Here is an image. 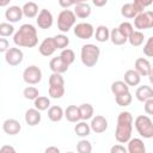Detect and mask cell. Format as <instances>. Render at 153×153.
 <instances>
[{"mask_svg":"<svg viewBox=\"0 0 153 153\" xmlns=\"http://www.w3.org/2000/svg\"><path fill=\"white\" fill-rule=\"evenodd\" d=\"M0 153H16V148L8 145H4L0 147Z\"/></svg>","mask_w":153,"mask_h":153,"instance_id":"cell-45","label":"cell"},{"mask_svg":"<svg viewBox=\"0 0 153 153\" xmlns=\"http://www.w3.org/2000/svg\"><path fill=\"white\" fill-rule=\"evenodd\" d=\"M91 129L96 134H102L108 129V120L102 115H96L91 118Z\"/></svg>","mask_w":153,"mask_h":153,"instance_id":"cell-13","label":"cell"},{"mask_svg":"<svg viewBox=\"0 0 153 153\" xmlns=\"http://www.w3.org/2000/svg\"><path fill=\"white\" fill-rule=\"evenodd\" d=\"M124 81L128 84V86H137L141 81V75L139 74V72L134 68V69H128L124 73Z\"/></svg>","mask_w":153,"mask_h":153,"instance_id":"cell-22","label":"cell"},{"mask_svg":"<svg viewBox=\"0 0 153 153\" xmlns=\"http://www.w3.org/2000/svg\"><path fill=\"white\" fill-rule=\"evenodd\" d=\"M65 117L67 118L68 122L72 123H76L81 120V115H80V109L76 105H68L65 110Z\"/></svg>","mask_w":153,"mask_h":153,"instance_id":"cell-20","label":"cell"},{"mask_svg":"<svg viewBox=\"0 0 153 153\" xmlns=\"http://www.w3.org/2000/svg\"><path fill=\"white\" fill-rule=\"evenodd\" d=\"M49 68L51 69L53 73H65L68 71L69 68V65L59 55V56H55L50 60L49 62Z\"/></svg>","mask_w":153,"mask_h":153,"instance_id":"cell-14","label":"cell"},{"mask_svg":"<svg viewBox=\"0 0 153 153\" xmlns=\"http://www.w3.org/2000/svg\"><path fill=\"white\" fill-rule=\"evenodd\" d=\"M65 117V110L59 105H53L48 109V118L51 122H60Z\"/></svg>","mask_w":153,"mask_h":153,"instance_id":"cell-24","label":"cell"},{"mask_svg":"<svg viewBox=\"0 0 153 153\" xmlns=\"http://www.w3.org/2000/svg\"><path fill=\"white\" fill-rule=\"evenodd\" d=\"M127 91H129V86L124 80L123 81L122 80H116L111 84V92H112L114 96H117V94L127 92Z\"/></svg>","mask_w":153,"mask_h":153,"instance_id":"cell-33","label":"cell"},{"mask_svg":"<svg viewBox=\"0 0 153 153\" xmlns=\"http://www.w3.org/2000/svg\"><path fill=\"white\" fill-rule=\"evenodd\" d=\"M76 22V16L74 11L71 10H62L57 16V29L61 32H68L72 27H74Z\"/></svg>","mask_w":153,"mask_h":153,"instance_id":"cell-6","label":"cell"},{"mask_svg":"<svg viewBox=\"0 0 153 153\" xmlns=\"http://www.w3.org/2000/svg\"><path fill=\"white\" fill-rule=\"evenodd\" d=\"M94 37H96V41L100 42V43H104L106 41L110 39V30L108 26L105 25H99L96 31H94Z\"/></svg>","mask_w":153,"mask_h":153,"instance_id":"cell-27","label":"cell"},{"mask_svg":"<svg viewBox=\"0 0 153 153\" xmlns=\"http://www.w3.org/2000/svg\"><path fill=\"white\" fill-rule=\"evenodd\" d=\"M131 100H133V96H131V93H130L129 91L115 96V102H116V104H117L118 106H123V108H126V106L130 105Z\"/></svg>","mask_w":153,"mask_h":153,"instance_id":"cell-31","label":"cell"},{"mask_svg":"<svg viewBox=\"0 0 153 153\" xmlns=\"http://www.w3.org/2000/svg\"><path fill=\"white\" fill-rule=\"evenodd\" d=\"M74 1V5L76 4H81V2H87V0H73Z\"/></svg>","mask_w":153,"mask_h":153,"instance_id":"cell-52","label":"cell"},{"mask_svg":"<svg viewBox=\"0 0 153 153\" xmlns=\"http://www.w3.org/2000/svg\"><path fill=\"white\" fill-rule=\"evenodd\" d=\"M118 30L128 38V37L131 35V32L134 31V27H133V25H131L129 22H123V23H121V24L118 25Z\"/></svg>","mask_w":153,"mask_h":153,"instance_id":"cell-40","label":"cell"},{"mask_svg":"<svg viewBox=\"0 0 153 153\" xmlns=\"http://www.w3.org/2000/svg\"><path fill=\"white\" fill-rule=\"evenodd\" d=\"M148 79H149V81H151V84L153 86V67H152V69H151V72L148 74Z\"/></svg>","mask_w":153,"mask_h":153,"instance_id":"cell-51","label":"cell"},{"mask_svg":"<svg viewBox=\"0 0 153 153\" xmlns=\"http://www.w3.org/2000/svg\"><path fill=\"white\" fill-rule=\"evenodd\" d=\"M74 35L80 39H90L94 35V27L90 23H78L74 25Z\"/></svg>","mask_w":153,"mask_h":153,"instance_id":"cell-9","label":"cell"},{"mask_svg":"<svg viewBox=\"0 0 153 153\" xmlns=\"http://www.w3.org/2000/svg\"><path fill=\"white\" fill-rule=\"evenodd\" d=\"M91 126L88 123H86V121H80V122H76L75 127H74V133L80 136V137H86L90 135L91 133Z\"/></svg>","mask_w":153,"mask_h":153,"instance_id":"cell-26","label":"cell"},{"mask_svg":"<svg viewBox=\"0 0 153 153\" xmlns=\"http://www.w3.org/2000/svg\"><path fill=\"white\" fill-rule=\"evenodd\" d=\"M23 13L26 18H35L38 16V5L33 1H27L23 5Z\"/></svg>","mask_w":153,"mask_h":153,"instance_id":"cell-25","label":"cell"},{"mask_svg":"<svg viewBox=\"0 0 153 153\" xmlns=\"http://www.w3.org/2000/svg\"><path fill=\"white\" fill-rule=\"evenodd\" d=\"M8 49H10V43H8V41H7L5 37H1V38H0V51H1V53H6Z\"/></svg>","mask_w":153,"mask_h":153,"instance_id":"cell-44","label":"cell"},{"mask_svg":"<svg viewBox=\"0 0 153 153\" xmlns=\"http://www.w3.org/2000/svg\"><path fill=\"white\" fill-rule=\"evenodd\" d=\"M110 41L115 45H123L128 41V38L118 30V27H115L110 31Z\"/></svg>","mask_w":153,"mask_h":153,"instance_id":"cell-28","label":"cell"},{"mask_svg":"<svg viewBox=\"0 0 153 153\" xmlns=\"http://www.w3.org/2000/svg\"><path fill=\"white\" fill-rule=\"evenodd\" d=\"M13 42L17 47L33 48L38 43L37 29L32 24H23L13 35Z\"/></svg>","mask_w":153,"mask_h":153,"instance_id":"cell-1","label":"cell"},{"mask_svg":"<svg viewBox=\"0 0 153 153\" xmlns=\"http://www.w3.org/2000/svg\"><path fill=\"white\" fill-rule=\"evenodd\" d=\"M127 143H128L127 149H128L129 153H145V152H146L145 143H143V141H142L141 139H139V137H134V139L130 137V140H129Z\"/></svg>","mask_w":153,"mask_h":153,"instance_id":"cell-21","label":"cell"},{"mask_svg":"<svg viewBox=\"0 0 153 153\" xmlns=\"http://www.w3.org/2000/svg\"><path fill=\"white\" fill-rule=\"evenodd\" d=\"M143 54L147 56V57H153V36H151L145 45H143Z\"/></svg>","mask_w":153,"mask_h":153,"instance_id":"cell-41","label":"cell"},{"mask_svg":"<svg viewBox=\"0 0 153 153\" xmlns=\"http://www.w3.org/2000/svg\"><path fill=\"white\" fill-rule=\"evenodd\" d=\"M127 152H128V149L124 146H122V143H120V142L110 148V153H127Z\"/></svg>","mask_w":153,"mask_h":153,"instance_id":"cell-42","label":"cell"},{"mask_svg":"<svg viewBox=\"0 0 153 153\" xmlns=\"http://www.w3.org/2000/svg\"><path fill=\"white\" fill-rule=\"evenodd\" d=\"M14 35V26L11 23H1L0 24V36L1 37H8Z\"/></svg>","mask_w":153,"mask_h":153,"instance_id":"cell-38","label":"cell"},{"mask_svg":"<svg viewBox=\"0 0 153 153\" xmlns=\"http://www.w3.org/2000/svg\"><path fill=\"white\" fill-rule=\"evenodd\" d=\"M135 29L142 31L153 27V11H143L134 18Z\"/></svg>","mask_w":153,"mask_h":153,"instance_id":"cell-7","label":"cell"},{"mask_svg":"<svg viewBox=\"0 0 153 153\" xmlns=\"http://www.w3.org/2000/svg\"><path fill=\"white\" fill-rule=\"evenodd\" d=\"M134 67L135 69L139 72V74L141 76H148L151 69H152V65L151 62L145 59V57H139L135 60V63H134Z\"/></svg>","mask_w":153,"mask_h":153,"instance_id":"cell-18","label":"cell"},{"mask_svg":"<svg viewBox=\"0 0 153 153\" xmlns=\"http://www.w3.org/2000/svg\"><path fill=\"white\" fill-rule=\"evenodd\" d=\"M143 110L147 115H153V98H149L148 100L145 102Z\"/></svg>","mask_w":153,"mask_h":153,"instance_id":"cell-43","label":"cell"},{"mask_svg":"<svg viewBox=\"0 0 153 153\" xmlns=\"http://www.w3.org/2000/svg\"><path fill=\"white\" fill-rule=\"evenodd\" d=\"M134 118L129 111H121L117 116V124L115 130V139L120 143H127L133 133Z\"/></svg>","mask_w":153,"mask_h":153,"instance_id":"cell-2","label":"cell"},{"mask_svg":"<svg viewBox=\"0 0 153 153\" xmlns=\"http://www.w3.org/2000/svg\"><path fill=\"white\" fill-rule=\"evenodd\" d=\"M106 2H108V0H92V4L96 7H103L106 5Z\"/></svg>","mask_w":153,"mask_h":153,"instance_id":"cell-47","label":"cell"},{"mask_svg":"<svg viewBox=\"0 0 153 153\" xmlns=\"http://www.w3.org/2000/svg\"><path fill=\"white\" fill-rule=\"evenodd\" d=\"M135 97L139 102H142L145 103L146 100H148L149 98H153V87L148 86V85H142V86H139L136 88V92H135Z\"/></svg>","mask_w":153,"mask_h":153,"instance_id":"cell-19","label":"cell"},{"mask_svg":"<svg viewBox=\"0 0 153 153\" xmlns=\"http://www.w3.org/2000/svg\"><path fill=\"white\" fill-rule=\"evenodd\" d=\"M143 41H145V35L140 30H134L131 35L128 37V42L130 43L131 47H140L142 45Z\"/></svg>","mask_w":153,"mask_h":153,"instance_id":"cell-30","label":"cell"},{"mask_svg":"<svg viewBox=\"0 0 153 153\" xmlns=\"http://www.w3.org/2000/svg\"><path fill=\"white\" fill-rule=\"evenodd\" d=\"M23 16H24L23 8L17 6V5L10 6L5 11V18L8 20V23H17V22H19L23 18Z\"/></svg>","mask_w":153,"mask_h":153,"instance_id":"cell-16","label":"cell"},{"mask_svg":"<svg viewBox=\"0 0 153 153\" xmlns=\"http://www.w3.org/2000/svg\"><path fill=\"white\" fill-rule=\"evenodd\" d=\"M56 49H57V47H56V44H55L54 37H47V38H44V39L41 42L39 47H38L39 54L43 55V56H47V57H48V56H51V55L56 51Z\"/></svg>","mask_w":153,"mask_h":153,"instance_id":"cell-12","label":"cell"},{"mask_svg":"<svg viewBox=\"0 0 153 153\" xmlns=\"http://www.w3.org/2000/svg\"><path fill=\"white\" fill-rule=\"evenodd\" d=\"M59 5L62 8H68V7L74 5V1L73 0H59Z\"/></svg>","mask_w":153,"mask_h":153,"instance_id":"cell-46","label":"cell"},{"mask_svg":"<svg viewBox=\"0 0 153 153\" xmlns=\"http://www.w3.org/2000/svg\"><path fill=\"white\" fill-rule=\"evenodd\" d=\"M91 6L87 2H81V4H76L74 5V13L76 16V18L80 19H85L88 18L91 14Z\"/></svg>","mask_w":153,"mask_h":153,"instance_id":"cell-23","label":"cell"},{"mask_svg":"<svg viewBox=\"0 0 153 153\" xmlns=\"http://www.w3.org/2000/svg\"><path fill=\"white\" fill-rule=\"evenodd\" d=\"M11 0H0V7H6Z\"/></svg>","mask_w":153,"mask_h":153,"instance_id":"cell-50","label":"cell"},{"mask_svg":"<svg viewBox=\"0 0 153 153\" xmlns=\"http://www.w3.org/2000/svg\"><path fill=\"white\" fill-rule=\"evenodd\" d=\"M79 109H80V115L82 121H87L93 117L94 109L90 103H82L81 105H79Z\"/></svg>","mask_w":153,"mask_h":153,"instance_id":"cell-32","label":"cell"},{"mask_svg":"<svg viewBox=\"0 0 153 153\" xmlns=\"http://www.w3.org/2000/svg\"><path fill=\"white\" fill-rule=\"evenodd\" d=\"M140 1V4L146 8V7H148V6H151L152 4H153V0H139Z\"/></svg>","mask_w":153,"mask_h":153,"instance_id":"cell-49","label":"cell"},{"mask_svg":"<svg viewBox=\"0 0 153 153\" xmlns=\"http://www.w3.org/2000/svg\"><path fill=\"white\" fill-rule=\"evenodd\" d=\"M25 122L27 126L30 127H35L37 124H39L41 120H42V115H41V111L36 108H32V109H27L26 112H25Z\"/></svg>","mask_w":153,"mask_h":153,"instance_id":"cell-17","label":"cell"},{"mask_svg":"<svg viewBox=\"0 0 153 153\" xmlns=\"http://www.w3.org/2000/svg\"><path fill=\"white\" fill-rule=\"evenodd\" d=\"M45 153H60V148L55 146H50L45 148Z\"/></svg>","mask_w":153,"mask_h":153,"instance_id":"cell-48","label":"cell"},{"mask_svg":"<svg viewBox=\"0 0 153 153\" xmlns=\"http://www.w3.org/2000/svg\"><path fill=\"white\" fill-rule=\"evenodd\" d=\"M23 96L25 99H29V100H35L38 96H39V91L37 87L35 86H27L24 88L23 91Z\"/></svg>","mask_w":153,"mask_h":153,"instance_id":"cell-35","label":"cell"},{"mask_svg":"<svg viewBox=\"0 0 153 153\" xmlns=\"http://www.w3.org/2000/svg\"><path fill=\"white\" fill-rule=\"evenodd\" d=\"M5 60L10 66H18L24 60V53L20 48H10L5 53Z\"/></svg>","mask_w":153,"mask_h":153,"instance_id":"cell-10","label":"cell"},{"mask_svg":"<svg viewBox=\"0 0 153 153\" xmlns=\"http://www.w3.org/2000/svg\"><path fill=\"white\" fill-rule=\"evenodd\" d=\"M36 23H37V26L39 29H43V30H47V29H50L53 23H54V17L51 14V12L47 8H43L39 11L38 16H37V19H36Z\"/></svg>","mask_w":153,"mask_h":153,"instance_id":"cell-11","label":"cell"},{"mask_svg":"<svg viewBox=\"0 0 153 153\" xmlns=\"http://www.w3.org/2000/svg\"><path fill=\"white\" fill-rule=\"evenodd\" d=\"M2 130L7 135L13 136V135L19 134V131L22 130V124L19 123V121H17L14 118H7L2 123Z\"/></svg>","mask_w":153,"mask_h":153,"instance_id":"cell-15","label":"cell"},{"mask_svg":"<svg viewBox=\"0 0 153 153\" xmlns=\"http://www.w3.org/2000/svg\"><path fill=\"white\" fill-rule=\"evenodd\" d=\"M60 56H61V57H62L69 66H71V65L74 62V60H75V54H74V51H73L72 49H69V48H65V49H62Z\"/></svg>","mask_w":153,"mask_h":153,"instance_id":"cell-39","label":"cell"},{"mask_svg":"<svg viewBox=\"0 0 153 153\" xmlns=\"http://www.w3.org/2000/svg\"><path fill=\"white\" fill-rule=\"evenodd\" d=\"M100 56V49L96 44L87 43L81 47L80 50V59L84 66L86 67H93L97 65Z\"/></svg>","mask_w":153,"mask_h":153,"instance_id":"cell-3","label":"cell"},{"mask_svg":"<svg viewBox=\"0 0 153 153\" xmlns=\"http://www.w3.org/2000/svg\"><path fill=\"white\" fill-rule=\"evenodd\" d=\"M121 14H122V17H124L127 19H133V18H135L139 14V12L134 7L133 2H128V4L122 5V7H121Z\"/></svg>","mask_w":153,"mask_h":153,"instance_id":"cell-29","label":"cell"},{"mask_svg":"<svg viewBox=\"0 0 153 153\" xmlns=\"http://www.w3.org/2000/svg\"><path fill=\"white\" fill-rule=\"evenodd\" d=\"M76 151L79 153H91L92 152V143L86 139H81L76 143Z\"/></svg>","mask_w":153,"mask_h":153,"instance_id":"cell-37","label":"cell"},{"mask_svg":"<svg viewBox=\"0 0 153 153\" xmlns=\"http://www.w3.org/2000/svg\"><path fill=\"white\" fill-rule=\"evenodd\" d=\"M54 41H55V44H56L57 49H61V50L67 48L68 44H69V38L65 33H60V35L54 36Z\"/></svg>","mask_w":153,"mask_h":153,"instance_id":"cell-36","label":"cell"},{"mask_svg":"<svg viewBox=\"0 0 153 153\" xmlns=\"http://www.w3.org/2000/svg\"><path fill=\"white\" fill-rule=\"evenodd\" d=\"M33 105L36 109H38L39 111H44L48 110L50 108V99L45 96H38L35 100H33Z\"/></svg>","mask_w":153,"mask_h":153,"instance_id":"cell-34","label":"cell"},{"mask_svg":"<svg viewBox=\"0 0 153 153\" xmlns=\"http://www.w3.org/2000/svg\"><path fill=\"white\" fill-rule=\"evenodd\" d=\"M137 134L143 139L153 137V121L148 115H139L134 121Z\"/></svg>","mask_w":153,"mask_h":153,"instance_id":"cell-4","label":"cell"},{"mask_svg":"<svg viewBox=\"0 0 153 153\" xmlns=\"http://www.w3.org/2000/svg\"><path fill=\"white\" fill-rule=\"evenodd\" d=\"M42 71L39 67L31 65L29 67H26L23 72V80L27 84V85H36L42 80Z\"/></svg>","mask_w":153,"mask_h":153,"instance_id":"cell-8","label":"cell"},{"mask_svg":"<svg viewBox=\"0 0 153 153\" xmlns=\"http://www.w3.org/2000/svg\"><path fill=\"white\" fill-rule=\"evenodd\" d=\"M65 94V79L61 73H53L49 76V96L60 99Z\"/></svg>","mask_w":153,"mask_h":153,"instance_id":"cell-5","label":"cell"}]
</instances>
